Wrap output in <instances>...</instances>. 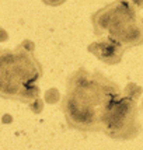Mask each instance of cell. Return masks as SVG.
Wrapping results in <instances>:
<instances>
[{
  "mask_svg": "<svg viewBox=\"0 0 143 150\" xmlns=\"http://www.w3.org/2000/svg\"><path fill=\"white\" fill-rule=\"evenodd\" d=\"M121 94L119 86L104 73L80 67L66 80L60 110L70 129L101 132V119Z\"/></svg>",
  "mask_w": 143,
  "mask_h": 150,
  "instance_id": "obj_1",
  "label": "cell"
},
{
  "mask_svg": "<svg viewBox=\"0 0 143 150\" xmlns=\"http://www.w3.org/2000/svg\"><path fill=\"white\" fill-rule=\"evenodd\" d=\"M30 39L14 49L0 48V97L31 104L39 97L38 81L44 74L42 65L34 53Z\"/></svg>",
  "mask_w": 143,
  "mask_h": 150,
  "instance_id": "obj_2",
  "label": "cell"
},
{
  "mask_svg": "<svg viewBox=\"0 0 143 150\" xmlns=\"http://www.w3.org/2000/svg\"><path fill=\"white\" fill-rule=\"evenodd\" d=\"M101 132L117 140L135 139L142 132L137 112V100L121 94L110 105L101 119Z\"/></svg>",
  "mask_w": 143,
  "mask_h": 150,
  "instance_id": "obj_3",
  "label": "cell"
},
{
  "mask_svg": "<svg viewBox=\"0 0 143 150\" xmlns=\"http://www.w3.org/2000/svg\"><path fill=\"white\" fill-rule=\"evenodd\" d=\"M139 17V10L130 0H115L91 14L93 31L97 38L107 35L117 39Z\"/></svg>",
  "mask_w": 143,
  "mask_h": 150,
  "instance_id": "obj_4",
  "label": "cell"
},
{
  "mask_svg": "<svg viewBox=\"0 0 143 150\" xmlns=\"http://www.w3.org/2000/svg\"><path fill=\"white\" fill-rule=\"evenodd\" d=\"M87 51L105 65H118L122 62L124 53L128 49L117 39L111 37H101L98 41L91 42L87 46Z\"/></svg>",
  "mask_w": 143,
  "mask_h": 150,
  "instance_id": "obj_5",
  "label": "cell"
},
{
  "mask_svg": "<svg viewBox=\"0 0 143 150\" xmlns=\"http://www.w3.org/2000/svg\"><path fill=\"white\" fill-rule=\"evenodd\" d=\"M122 94H125V96H129V97L137 100V98L140 97V94H142V87L130 81V83H128V84H126V87L124 88Z\"/></svg>",
  "mask_w": 143,
  "mask_h": 150,
  "instance_id": "obj_6",
  "label": "cell"
},
{
  "mask_svg": "<svg viewBox=\"0 0 143 150\" xmlns=\"http://www.w3.org/2000/svg\"><path fill=\"white\" fill-rule=\"evenodd\" d=\"M59 100H60V93H59L58 88H49V90H46L45 94H44V101H45L46 104H58Z\"/></svg>",
  "mask_w": 143,
  "mask_h": 150,
  "instance_id": "obj_7",
  "label": "cell"
},
{
  "mask_svg": "<svg viewBox=\"0 0 143 150\" xmlns=\"http://www.w3.org/2000/svg\"><path fill=\"white\" fill-rule=\"evenodd\" d=\"M28 107H30V110L34 112V114H41V112L44 111V107H45V104H44V101H42V98H35L31 104H28Z\"/></svg>",
  "mask_w": 143,
  "mask_h": 150,
  "instance_id": "obj_8",
  "label": "cell"
},
{
  "mask_svg": "<svg viewBox=\"0 0 143 150\" xmlns=\"http://www.w3.org/2000/svg\"><path fill=\"white\" fill-rule=\"evenodd\" d=\"M66 0H42V3L46 4V6H51V7H58L60 4H63Z\"/></svg>",
  "mask_w": 143,
  "mask_h": 150,
  "instance_id": "obj_9",
  "label": "cell"
},
{
  "mask_svg": "<svg viewBox=\"0 0 143 150\" xmlns=\"http://www.w3.org/2000/svg\"><path fill=\"white\" fill-rule=\"evenodd\" d=\"M130 3L136 7L137 10H143V0H130Z\"/></svg>",
  "mask_w": 143,
  "mask_h": 150,
  "instance_id": "obj_10",
  "label": "cell"
},
{
  "mask_svg": "<svg viewBox=\"0 0 143 150\" xmlns=\"http://www.w3.org/2000/svg\"><path fill=\"white\" fill-rule=\"evenodd\" d=\"M7 39H8V34H7L3 28H0V41H1V42H6Z\"/></svg>",
  "mask_w": 143,
  "mask_h": 150,
  "instance_id": "obj_11",
  "label": "cell"
},
{
  "mask_svg": "<svg viewBox=\"0 0 143 150\" xmlns=\"http://www.w3.org/2000/svg\"><path fill=\"white\" fill-rule=\"evenodd\" d=\"M142 110H143V101H142Z\"/></svg>",
  "mask_w": 143,
  "mask_h": 150,
  "instance_id": "obj_12",
  "label": "cell"
}]
</instances>
